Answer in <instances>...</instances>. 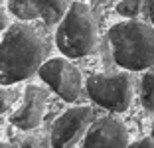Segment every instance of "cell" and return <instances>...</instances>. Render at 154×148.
Segmentation results:
<instances>
[{
    "mask_svg": "<svg viewBox=\"0 0 154 148\" xmlns=\"http://www.w3.org/2000/svg\"><path fill=\"white\" fill-rule=\"evenodd\" d=\"M48 45L36 28L26 20L10 24L2 36L0 48V81L2 85H14L32 77L44 65Z\"/></svg>",
    "mask_w": 154,
    "mask_h": 148,
    "instance_id": "1",
    "label": "cell"
},
{
    "mask_svg": "<svg viewBox=\"0 0 154 148\" xmlns=\"http://www.w3.org/2000/svg\"><path fill=\"white\" fill-rule=\"evenodd\" d=\"M113 59L128 71H144L154 65V26L138 20L113 24L109 30Z\"/></svg>",
    "mask_w": 154,
    "mask_h": 148,
    "instance_id": "2",
    "label": "cell"
},
{
    "mask_svg": "<svg viewBox=\"0 0 154 148\" xmlns=\"http://www.w3.org/2000/svg\"><path fill=\"white\" fill-rule=\"evenodd\" d=\"M55 45L65 57H85L99 48L97 18L85 2L69 4L55 32Z\"/></svg>",
    "mask_w": 154,
    "mask_h": 148,
    "instance_id": "3",
    "label": "cell"
},
{
    "mask_svg": "<svg viewBox=\"0 0 154 148\" xmlns=\"http://www.w3.org/2000/svg\"><path fill=\"white\" fill-rule=\"evenodd\" d=\"M89 99L113 113L128 111L134 97L132 81L127 73H95L85 81Z\"/></svg>",
    "mask_w": 154,
    "mask_h": 148,
    "instance_id": "4",
    "label": "cell"
},
{
    "mask_svg": "<svg viewBox=\"0 0 154 148\" xmlns=\"http://www.w3.org/2000/svg\"><path fill=\"white\" fill-rule=\"evenodd\" d=\"M38 75L42 77L44 83L50 85V89H54L67 103H73L81 95L83 89L81 71L67 57H51L48 61H44Z\"/></svg>",
    "mask_w": 154,
    "mask_h": 148,
    "instance_id": "5",
    "label": "cell"
},
{
    "mask_svg": "<svg viewBox=\"0 0 154 148\" xmlns=\"http://www.w3.org/2000/svg\"><path fill=\"white\" fill-rule=\"evenodd\" d=\"M95 113L91 107H71L59 115L51 126V146L54 148H71L77 146L79 140L85 138L89 126L93 125Z\"/></svg>",
    "mask_w": 154,
    "mask_h": 148,
    "instance_id": "6",
    "label": "cell"
},
{
    "mask_svg": "<svg viewBox=\"0 0 154 148\" xmlns=\"http://www.w3.org/2000/svg\"><path fill=\"white\" fill-rule=\"evenodd\" d=\"M10 12L20 20H44L48 26L59 24L67 12V0H8Z\"/></svg>",
    "mask_w": 154,
    "mask_h": 148,
    "instance_id": "7",
    "label": "cell"
},
{
    "mask_svg": "<svg viewBox=\"0 0 154 148\" xmlns=\"http://www.w3.org/2000/svg\"><path fill=\"white\" fill-rule=\"evenodd\" d=\"M131 144V136H128V128L125 122L117 117H103L95 121L89 126L85 138H83V146L87 148H101V146H128Z\"/></svg>",
    "mask_w": 154,
    "mask_h": 148,
    "instance_id": "8",
    "label": "cell"
},
{
    "mask_svg": "<svg viewBox=\"0 0 154 148\" xmlns=\"http://www.w3.org/2000/svg\"><path fill=\"white\" fill-rule=\"evenodd\" d=\"M48 91L40 85H28L24 91V103L16 113L10 115V122L20 130H32L40 126L45 115Z\"/></svg>",
    "mask_w": 154,
    "mask_h": 148,
    "instance_id": "9",
    "label": "cell"
},
{
    "mask_svg": "<svg viewBox=\"0 0 154 148\" xmlns=\"http://www.w3.org/2000/svg\"><path fill=\"white\" fill-rule=\"evenodd\" d=\"M140 101L148 113H154V73H144L140 83Z\"/></svg>",
    "mask_w": 154,
    "mask_h": 148,
    "instance_id": "10",
    "label": "cell"
},
{
    "mask_svg": "<svg viewBox=\"0 0 154 148\" xmlns=\"http://www.w3.org/2000/svg\"><path fill=\"white\" fill-rule=\"evenodd\" d=\"M115 10H117V14H121V16L134 18V16H138V12L142 10V0H121Z\"/></svg>",
    "mask_w": 154,
    "mask_h": 148,
    "instance_id": "11",
    "label": "cell"
},
{
    "mask_svg": "<svg viewBox=\"0 0 154 148\" xmlns=\"http://www.w3.org/2000/svg\"><path fill=\"white\" fill-rule=\"evenodd\" d=\"M12 101H14V97L10 99L8 89H2V101H0V111H2V115H6V113H8L10 103H12Z\"/></svg>",
    "mask_w": 154,
    "mask_h": 148,
    "instance_id": "12",
    "label": "cell"
},
{
    "mask_svg": "<svg viewBox=\"0 0 154 148\" xmlns=\"http://www.w3.org/2000/svg\"><path fill=\"white\" fill-rule=\"evenodd\" d=\"M10 8H2V12H0V28L2 30H6V28H10Z\"/></svg>",
    "mask_w": 154,
    "mask_h": 148,
    "instance_id": "13",
    "label": "cell"
},
{
    "mask_svg": "<svg viewBox=\"0 0 154 148\" xmlns=\"http://www.w3.org/2000/svg\"><path fill=\"white\" fill-rule=\"evenodd\" d=\"M132 146L134 148H154V136H146L142 140H136Z\"/></svg>",
    "mask_w": 154,
    "mask_h": 148,
    "instance_id": "14",
    "label": "cell"
},
{
    "mask_svg": "<svg viewBox=\"0 0 154 148\" xmlns=\"http://www.w3.org/2000/svg\"><path fill=\"white\" fill-rule=\"evenodd\" d=\"M144 4H146V14L154 24V0H144Z\"/></svg>",
    "mask_w": 154,
    "mask_h": 148,
    "instance_id": "15",
    "label": "cell"
},
{
    "mask_svg": "<svg viewBox=\"0 0 154 148\" xmlns=\"http://www.w3.org/2000/svg\"><path fill=\"white\" fill-rule=\"evenodd\" d=\"M152 136H154V126H152Z\"/></svg>",
    "mask_w": 154,
    "mask_h": 148,
    "instance_id": "16",
    "label": "cell"
}]
</instances>
